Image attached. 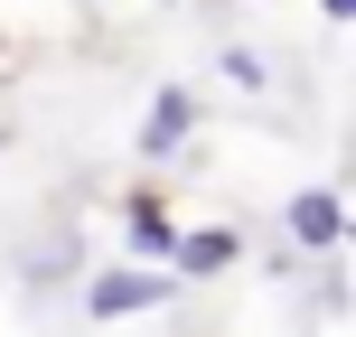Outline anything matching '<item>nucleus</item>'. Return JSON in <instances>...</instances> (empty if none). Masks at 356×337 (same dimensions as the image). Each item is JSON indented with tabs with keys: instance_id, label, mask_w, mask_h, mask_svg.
<instances>
[{
	"instance_id": "4",
	"label": "nucleus",
	"mask_w": 356,
	"mask_h": 337,
	"mask_svg": "<svg viewBox=\"0 0 356 337\" xmlns=\"http://www.w3.org/2000/svg\"><path fill=\"white\" fill-rule=\"evenodd\" d=\"M234 253H244L234 225H197V234L169 244V272H178V281H216V272H234Z\"/></svg>"
},
{
	"instance_id": "1",
	"label": "nucleus",
	"mask_w": 356,
	"mask_h": 337,
	"mask_svg": "<svg viewBox=\"0 0 356 337\" xmlns=\"http://www.w3.org/2000/svg\"><path fill=\"white\" fill-rule=\"evenodd\" d=\"M178 290V272H150V263H113V272H94L85 281V319H141V309H160Z\"/></svg>"
},
{
	"instance_id": "7",
	"label": "nucleus",
	"mask_w": 356,
	"mask_h": 337,
	"mask_svg": "<svg viewBox=\"0 0 356 337\" xmlns=\"http://www.w3.org/2000/svg\"><path fill=\"white\" fill-rule=\"evenodd\" d=\"M160 10H178V0H160Z\"/></svg>"
},
{
	"instance_id": "6",
	"label": "nucleus",
	"mask_w": 356,
	"mask_h": 337,
	"mask_svg": "<svg viewBox=\"0 0 356 337\" xmlns=\"http://www.w3.org/2000/svg\"><path fill=\"white\" fill-rule=\"evenodd\" d=\"M319 10H328V19H356V0H319Z\"/></svg>"
},
{
	"instance_id": "2",
	"label": "nucleus",
	"mask_w": 356,
	"mask_h": 337,
	"mask_svg": "<svg viewBox=\"0 0 356 337\" xmlns=\"http://www.w3.org/2000/svg\"><path fill=\"white\" fill-rule=\"evenodd\" d=\"M282 234H291L300 253H338V244H347V197H338V188H300V197L282 206Z\"/></svg>"
},
{
	"instance_id": "5",
	"label": "nucleus",
	"mask_w": 356,
	"mask_h": 337,
	"mask_svg": "<svg viewBox=\"0 0 356 337\" xmlns=\"http://www.w3.org/2000/svg\"><path fill=\"white\" fill-rule=\"evenodd\" d=\"M122 234H131V253L169 263V244H178V215L160 206V197H131V206H122Z\"/></svg>"
},
{
	"instance_id": "3",
	"label": "nucleus",
	"mask_w": 356,
	"mask_h": 337,
	"mask_svg": "<svg viewBox=\"0 0 356 337\" xmlns=\"http://www.w3.org/2000/svg\"><path fill=\"white\" fill-rule=\"evenodd\" d=\"M188 131H197V94L188 85H160L150 94V122H141V160H178V150H188Z\"/></svg>"
}]
</instances>
